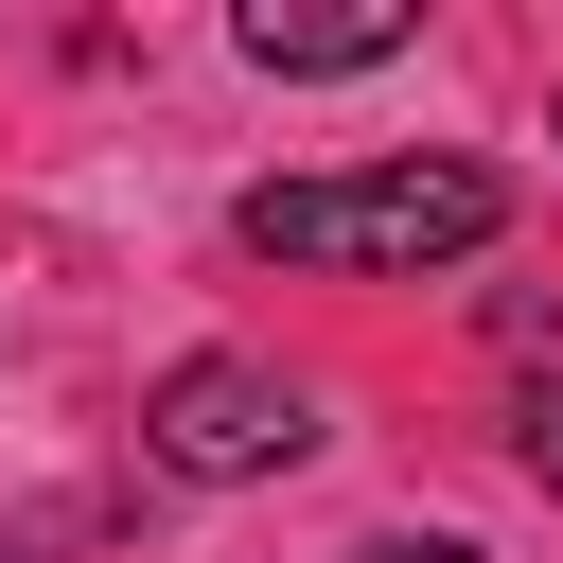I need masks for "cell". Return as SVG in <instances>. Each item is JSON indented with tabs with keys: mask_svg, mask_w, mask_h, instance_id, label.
<instances>
[{
	"mask_svg": "<svg viewBox=\"0 0 563 563\" xmlns=\"http://www.w3.org/2000/svg\"><path fill=\"white\" fill-rule=\"evenodd\" d=\"M510 457H528V475L563 493V387H528V422H510Z\"/></svg>",
	"mask_w": 563,
	"mask_h": 563,
	"instance_id": "277c9868",
	"label": "cell"
},
{
	"mask_svg": "<svg viewBox=\"0 0 563 563\" xmlns=\"http://www.w3.org/2000/svg\"><path fill=\"white\" fill-rule=\"evenodd\" d=\"M229 35H246V70H387L422 18L405 0H246Z\"/></svg>",
	"mask_w": 563,
	"mask_h": 563,
	"instance_id": "3957f363",
	"label": "cell"
},
{
	"mask_svg": "<svg viewBox=\"0 0 563 563\" xmlns=\"http://www.w3.org/2000/svg\"><path fill=\"white\" fill-rule=\"evenodd\" d=\"M352 563H475V545H352Z\"/></svg>",
	"mask_w": 563,
	"mask_h": 563,
	"instance_id": "5b68a950",
	"label": "cell"
},
{
	"mask_svg": "<svg viewBox=\"0 0 563 563\" xmlns=\"http://www.w3.org/2000/svg\"><path fill=\"white\" fill-rule=\"evenodd\" d=\"M141 457L158 475H282V457H317V387L299 369H264V352H194V369H158V405H141Z\"/></svg>",
	"mask_w": 563,
	"mask_h": 563,
	"instance_id": "7a4b0ae2",
	"label": "cell"
},
{
	"mask_svg": "<svg viewBox=\"0 0 563 563\" xmlns=\"http://www.w3.org/2000/svg\"><path fill=\"white\" fill-rule=\"evenodd\" d=\"M493 211H510V194H493L475 158H369V176H264V194H246V246H264V264L422 282V264H475Z\"/></svg>",
	"mask_w": 563,
	"mask_h": 563,
	"instance_id": "6da1fadb",
	"label": "cell"
}]
</instances>
